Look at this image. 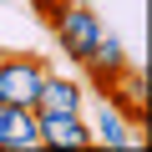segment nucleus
I'll use <instances>...</instances> for the list:
<instances>
[{
  "instance_id": "7ed1b4c3",
  "label": "nucleus",
  "mask_w": 152,
  "mask_h": 152,
  "mask_svg": "<svg viewBox=\"0 0 152 152\" xmlns=\"http://www.w3.org/2000/svg\"><path fill=\"white\" fill-rule=\"evenodd\" d=\"M102 96H107V107H112L132 132H142V127H147V71H142V66H127V71L117 76Z\"/></svg>"
},
{
  "instance_id": "6e6552de",
  "label": "nucleus",
  "mask_w": 152,
  "mask_h": 152,
  "mask_svg": "<svg viewBox=\"0 0 152 152\" xmlns=\"http://www.w3.org/2000/svg\"><path fill=\"white\" fill-rule=\"evenodd\" d=\"M36 147H41L36 107H10V142H5V152H36Z\"/></svg>"
},
{
  "instance_id": "0eeeda50",
  "label": "nucleus",
  "mask_w": 152,
  "mask_h": 152,
  "mask_svg": "<svg viewBox=\"0 0 152 152\" xmlns=\"http://www.w3.org/2000/svg\"><path fill=\"white\" fill-rule=\"evenodd\" d=\"M91 137H96L102 147H112V152H132V147H137V132H132V127H127L112 107H102V117H96Z\"/></svg>"
},
{
  "instance_id": "9d476101",
  "label": "nucleus",
  "mask_w": 152,
  "mask_h": 152,
  "mask_svg": "<svg viewBox=\"0 0 152 152\" xmlns=\"http://www.w3.org/2000/svg\"><path fill=\"white\" fill-rule=\"evenodd\" d=\"M5 142H10V107L0 102V152H5Z\"/></svg>"
},
{
  "instance_id": "39448f33",
  "label": "nucleus",
  "mask_w": 152,
  "mask_h": 152,
  "mask_svg": "<svg viewBox=\"0 0 152 152\" xmlns=\"http://www.w3.org/2000/svg\"><path fill=\"white\" fill-rule=\"evenodd\" d=\"M132 66V56H127V46L117 41V36H102L96 46H91V56L81 61V71H86V81H91V91H107L117 76Z\"/></svg>"
},
{
  "instance_id": "f03ea898",
  "label": "nucleus",
  "mask_w": 152,
  "mask_h": 152,
  "mask_svg": "<svg viewBox=\"0 0 152 152\" xmlns=\"http://www.w3.org/2000/svg\"><path fill=\"white\" fill-rule=\"evenodd\" d=\"M51 36H56V46H61V56H66V61L81 66V61L91 56V46H96L107 31H102V15H96L91 5H76V0H66V10H61V20L51 26Z\"/></svg>"
},
{
  "instance_id": "423d86ee",
  "label": "nucleus",
  "mask_w": 152,
  "mask_h": 152,
  "mask_svg": "<svg viewBox=\"0 0 152 152\" xmlns=\"http://www.w3.org/2000/svg\"><path fill=\"white\" fill-rule=\"evenodd\" d=\"M81 102H86V86H81V81H71V76H51V71H46L41 96H36V112H81Z\"/></svg>"
},
{
  "instance_id": "20e7f679",
  "label": "nucleus",
  "mask_w": 152,
  "mask_h": 152,
  "mask_svg": "<svg viewBox=\"0 0 152 152\" xmlns=\"http://www.w3.org/2000/svg\"><path fill=\"white\" fill-rule=\"evenodd\" d=\"M36 127H41V147H66V152H76V147H91L96 137H91V122L81 117V112H36Z\"/></svg>"
},
{
  "instance_id": "f257e3e1",
  "label": "nucleus",
  "mask_w": 152,
  "mask_h": 152,
  "mask_svg": "<svg viewBox=\"0 0 152 152\" xmlns=\"http://www.w3.org/2000/svg\"><path fill=\"white\" fill-rule=\"evenodd\" d=\"M46 71L51 66L31 51H0V102L5 107H36Z\"/></svg>"
},
{
  "instance_id": "1a4fd4ad",
  "label": "nucleus",
  "mask_w": 152,
  "mask_h": 152,
  "mask_svg": "<svg viewBox=\"0 0 152 152\" xmlns=\"http://www.w3.org/2000/svg\"><path fill=\"white\" fill-rule=\"evenodd\" d=\"M31 10H36V20L51 31V26L61 20V10H66V0H31Z\"/></svg>"
}]
</instances>
